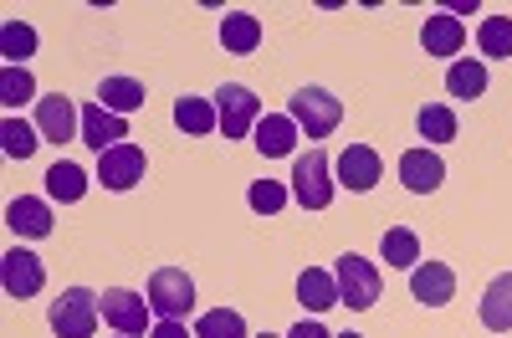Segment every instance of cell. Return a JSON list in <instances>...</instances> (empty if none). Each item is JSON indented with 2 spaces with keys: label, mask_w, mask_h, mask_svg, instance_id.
Wrapping results in <instances>:
<instances>
[{
  "label": "cell",
  "mask_w": 512,
  "mask_h": 338,
  "mask_svg": "<svg viewBox=\"0 0 512 338\" xmlns=\"http://www.w3.org/2000/svg\"><path fill=\"white\" fill-rule=\"evenodd\" d=\"M292 195L303 210H328L333 195H338V180H333V159L323 149H308V154H297L292 164Z\"/></svg>",
  "instance_id": "cell-1"
},
{
  "label": "cell",
  "mask_w": 512,
  "mask_h": 338,
  "mask_svg": "<svg viewBox=\"0 0 512 338\" xmlns=\"http://www.w3.org/2000/svg\"><path fill=\"white\" fill-rule=\"evenodd\" d=\"M98 318H103V298L88 292V287H67L62 298L47 308V323H52L57 338H93Z\"/></svg>",
  "instance_id": "cell-2"
},
{
  "label": "cell",
  "mask_w": 512,
  "mask_h": 338,
  "mask_svg": "<svg viewBox=\"0 0 512 338\" xmlns=\"http://www.w3.org/2000/svg\"><path fill=\"white\" fill-rule=\"evenodd\" d=\"M333 277H338V303L354 308V313H369V308L379 303V292H384L379 267L364 262L359 251H344V257H338V267H333Z\"/></svg>",
  "instance_id": "cell-3"
},
{
  "label": "cell",
  "mask_w": 512,
  "mask_h": 338,
  "mask_svg": "<svg viewBox=\"0 0 512 338\" xmlns=\"http://www.w3.org/2000/svg\"><path fill=\"white\" fill-rule=\"evenodd\" d=\"M287 118H292L308 139H328V134L338 129V123H344V103H338L328 88H297V93H292Z\"/></svg>",
  "instance_id": "cell-4"
},
{
  "label": "cell",
  "mask_w": 512,
  "mask_h": 338,
  "mask_svg": "<svg viewBox=\"0 0 512 338\" xmlns=\"http://www.w3.org/2000/svg\"><path fill=\"white\" fill-rule=\"evenodd\" d=\"M0 287H6V298H36L41 287H47V262L36 257L26 246H11L6 257H0Z\"/></svg>",
  "instance_id": "cell-5"
},
{
  "label": "cell",
  "mask_w": 512,
  "mask_h": 338,
  "mask_svg": "<svg viewBox=\"0 0 512 338\" xmlns=\"http://www.w3.org/2000/svg\"><path fill=\"white\" fill-rule=\"evenodd\" d=\"M216 113H221L226 139H246L256 123H262V98H256L251 88H241V82H226V88L216 93Z\"/></svg>",
  "instance_id": "cell-6"
},
{
  "label": "cell",
  "mask_w": 512,
  "mask_h": 338,
  "mask_svg": "<svg viewBox=\"0 0 512 338\" xmlns=\"http://www.w3.org/2000/svg\"><path fill=\"white\" fill-rule=\"evenodd\" d=\"M149 308L159 318H185L195 308V282L180 272V267H159L149 277Z\"/></svg>",
  "instance_id": "cell-7"
},
{
  "label": "cell",
  "mask_w": 512,
  "mask_h": 338,
  "mask_svg": "<svg viewBox=\"0 0 512 338\" xmlns=\"http://www.w3.org/2000/svg\"><path fill=\"white\" fill-rule=\"evenodd\" d=\"M36 134L41 144H67L82 134V113L72 108V98L52 93V98H36Z\"/></svg>",
  "instance_id": "cell-8"
},
{
  "label": "cell",
  "mask_w": 512,
  "mask_h": 338,
  "mask_svg": "<svg viewBox=\"0 0 512 338\" xmlns=\"http://www.w3.org/2000/svg\"><path fill=\"white\" fill-rule=\"evenodd\" d=\"M144 169H149V159L139 144H118V149L98 154V180H103V190H118V195L134 190L144 180Z\"/></svg>",
  "instance_id": "cell-9"
},
{
  "label": "cell",
  "mask_w": 512,
  "mask_h": 338,
  "mask_svg": "<svg viewBox=\"0 0 512 338\" xmlns=\"http://www.w3.org/2000/svg\"><path fill=\"white\" fill-rule=\"evenodd\" d=\"M149 313H154V308L139 298L134 287H108V292H103V318H108L123 338H139V333L149 328Z\"/></svg>",
  "instance_id": "cell-10"
},
{
  "label": "cell",
  "mask_w": 512,
  "mask_h": 338,
  "mask_svg": "<svg viewBox=\"0 0 512 338\" xmlns=\"http://www.w3.org/2000/svg\"><path fill=\"white\" fill-rule=\"evenodd\" d=\"M338 185L344 190H354V195H364V190H374L379 185V175H384V159H379V149H369V144H349L344 154H338Z\"/></svg>",
  "instance_id": "cell-11"
},
{
  "label": "cell",
  "mask_w": 512,
  "mask_h": 338,
  "mask_svg": "<svg viewBox=\"0 0 512 338\" xmlns=\"http://www.w3.org/2000/svg\"><path fill=\"white\" fill-rule=\"evenodd\" d=\"M410 298L425 303V308H446L456 298V272L446 262H420L410 272Z\"/></svg>",
  "instance_id": "cell-12"
},
{
  "label": "cell",
  "mask_w": 512,
  "mask_h": 338,
  "mask_svg": "<svg viewBox=\"0 0 512 338\" xmlns=\"http://www.w3.org/2000/svg\"><path fill=\"white\" fill-rule=\"evenodd\" d=\"M400 180H405L410 195H431V190H441V180H446V164H441V154H431V149H405V154H400Z\"/></svg>",
  "instance_id": "cell-13"
},
{
  "label": "cell",
  "mask_w": 512,
  "mask_h": 338,
  "mask_svg": "<svg viewBox=\"0 0 512 338\" xmlns=\"http://www.w3.org/2000/svg\"><path fill=\"white\" fill-rule=\"evenodd\" d=\"M82 144H93L98 154H108V149L128 144V123L118 113H108L103 103H88L82 108Z\"/></svg>",
  "instance_id": "cell-14"
},
{
  "label": "cell",
  "mask_w": 512,
  "mask_h": 338,
  "mask_svg": "<svg viewBox=\"0 0 512 338\" xmlns=\"http://www.w3.org/2000/svg\"><path fill=\"white\" fill-rule=\"evenodd\" d=\"M6 226L26 241H41V236H52V205L47 200H36V195H21L6 205Z\"/></svg>",
  "instance_id": "cell-15"
},
{
  "label": "cell",
  "mask_w": 512,
  "mask_h": 338,
  "mask_svg": "<svg viewBox=\"0 0 512 338\" xmlns=\"http://www.w3.org/2000/svg\"><path fill=\"white\" fill-rule=\"evenodd\" d=\"M461 41H466V26H461L451 11L425 16V26H420V47L431 52V57H456V52H461Z\"/></svg>",
  "instance_id": "cell-16"
},
{
  "label": "cell",
  "mask_w": 512,
  "mask_h": 338,
  "mask_svg": "<svg viewBox=\"0 0 512 338\" xmlns=\"http://www.w3.org/2000/svg\"><path fill=\"white\" fill-rule=\"evenodd\" d=\"M221 47L231 57H251L256 47H262V21H256L251 11H226L221 16Z\"/></svg>",
  "instance_id": "cell-17"
},
{
  "label": "cell",
  "mask_w": 512,
  "mask_h": 338,
  "mask_svg": "<svg viewBox=\"0 0 512 338\" xmlns=\"http://www.w3.org/2000/svg\"><path fill=\"white\" fill-rule=\"evenodd\" d=\"M477 313H482V328H492V333H512V272H502V277L487 282Z\"/></svg>",
  "instance_id": "cell-18"
},
{
  "label": "cell",
  "mask_w": 512,
  "mask_h": 338,
  "mask_svg": "<svg viewBox=\"0 0 512 338\" xmlns=\"http://www.w3.org/2000/svg\"><path fill=\"white\" fill-rule=\"evenodd\" d=\"M256 149L267 159H287L297 149V123L287 113H262V123H256Z\"/></svg>",
  "instance_id": "cell-19"
},
{
  "label": "cell",
  "mask_w": 512,
  "mask_h": 338,
  "mask_svg": "<svg viewBox=\"0 0 512 338\" xmlns=\"http://www.w3.org/2000/svg\"><path fill=\"white\" fill-rule=\"evenodd\" d=\"M297 298H303V308H313V313L344 308V303H338V277L323 272V267H308L303 277H297Z\"/></svg>",
  "instance_id": "cell-20"
},
{
  "label": "cell",
  "mask_w": 512,
  "mask_h": 338,
  "mask_svg": "<svg viewBox=\"0 0 512 338\" xmlns=\"http://www.w3.org/2000/svg\"><path fill=\"white\" fill-rule=\"evenodd\" d=\"M446 93H451V98H461V103L482 98V93H487V62H477V57L451 62V72H446Z\"/></svg>",
  "instance_id": "cell-21"
},
{
  "label": "cell",
  "mask_w": 512,
  "mask_h": 338,
  "mask_svg": "<svg viewBox=\"0 0 512 338\" xmlns=\"http://www.w3.org/2000/svg\"><path fill=\"white\" fill-rule=\"evenodd\" d=\"M175 123H180L185 134L205 139V134L221 129V113H216V103H210V98H190V93H185V98L175 103Z\"/></svg>",
  "instance_id": "cell-22"
},
{
  "label": "cell",
  "mask_w": 512,
  "mask_h": 338,
  "mask_svg": "<svg viewBox=\"0 0 512 338\" xmlns=\"http://www.w3.org/2000/svg\"><path fill=\"white\" fill-rule=\"evenodd\" d=\"M477 47L487 62H512V16H487L477 26Z\"/></svg>",
  "instance_id": "cell-23"
},
{
  "label": "cell",
  "mask_w": 512,
  "mask_h": 338,
  "mask_svg": "<svg viewBox=\"0 0 512 338\" xmlns=\"http://www.w3.org/2000/svg\"><path fill=\"white\" fill-rule=\"evenodd\" d=\"M98 98H103V108L108 113H134V108H144V82H134V77H103V88H98Z\"/></svg>",
  "instance_id": "cell-24"
},
{
  "label": "cell",
  "mask_w": 512,
  "mask_h": 338,
  "mask_svg": "<svg viewBox=\"0 0 512 338\" xmlns=\"http://www.w3.org/2000/svg\"><path fill=\"white\" fill-rule=\"evenodd\" d=\"M0 57H6V67H26V57H36V26L26 21L0 26Z\"/></svg>",
  "instance_id": "cell-25"
},
{
  "label": "cell",
  "mask_w": 512,
  "mask_h": 338,
  "mask_svg": "<svg viewBox=\"0 0 512 338\" xmlns=\"http://www.w3.org/2000/svg\"><path fill=\"white\" fill-rule=\"evenodd\" d=\"M379 251H384V262L390 267H420V236L410 231V226H390L384 231V241H379Z\"/></svg>",
  "instance_id": "cell-26"
},
{
  "label": "cell",
  "mask_w": 512,
  "mask_h": 338,
  "mask_svg": "<svg viewBox=\"0 0 512 338\" xmlns=\"http://www.w3.org/2000/svg\"><path fill=\"white\" fill-rule=\"evenodd\" d=\"M47 195H52V200H62V205H77L82 195H88V175H82L77 164H67V159H62V164H52V169H47Z\"/></svg>",
  "instance_id": "cell-27"
},
{
  "label": "cell",
  "mask_w": 512,
  "mask_h": 338,
  "mask_svg": "<svg viewBox=\"0 0 512 338\" xmlns=\"http://www.w3.org/2000/svg\"><path fill=\"white\" fill-rule=\"evenodd\" d=\"M195 338H251V333H246V318L236 308H210L195 318Z\"/></svg>",
  "instance_id": "cell-28"
},
{
  "label": "cell",
  "mask_w": 512,
  "mask_h": 338,
  "mask_svg": "<svg viewBox=\"0 0 512 338\" xmlns=\"http://www.w3.org/2000/svg\"><path fill=\"white\" fill-rule=\"evenodd\" d=\"M415 129H420V139H431V144H451L456 139V113L446 103H425L415 113Z\"/></svg>",
  "instance_id": "cell-29"
},
{
  "label": "cell",
  "mask_w": 512,
  "mask_h": 338,
  "mask_svg": "<svg viewBox=\"0 0 512 338\" xmlns=\"http://www.w3.org/2000/svg\"><path fill=\"white\" fill-rule=\"evenodd\" d=\"M41 144V134L31 129V123H21L16 113H6V123H0V149H6L11 159H31Z\"/></svg>",
  "instance_id": "cell-30"
},
{
  "label": "cell",
  "mask_w": 512,
  "mask_h": 338,
  "mask_svg": "<svg viewBox=\"0 0 512 338\" xmlns=\"http://www.w3.org/2000/svg\"><path fill=\"white\" fill-rule=\"evenodd\" d=\"M31 98H36L31 67H6V72H0V103H6V113H16V108L31 103Z\"/></svg>",
  "instance_id": "cell-31"
},
{
  "label": "cell",
  "mask_w": 512,
  "mask_h": 338,
  "mask_svg": "<svg viewBox=\"0 0 512 338\" xmlns=\"http://www.w3.org/2000/svg\"><path fill=\"white\" fill-rule=\"evenodd\" d=\"M246 200H251L256 216H277V210L287 205V185H282V180H256Z\"/></svg>",
  "instance_id": "cell-32"
},
{
  "label": "cell",
  "mask_w": 512,
  "mask_h": 338,
  "mask_svg": "<svg viewBox=\"0 0 512 338\" xmlns=\"http://www.w3.org/2000/svg\"><path fill=\"white\" fill-rule=\"evenodd\" d=\"M149 338H190V333H185V323H180V318H159V323L149 328Z\"/></svg>",
  "instance_id": "cell-33"
},
{
  "label": "cell",
  "mask_w": 512,
  "mask_h": 338,
  "mask_svg": "<svg viewBox=\"0 0 512 338\" xmlns=\"http://www.w3.org/2000/svg\"><path fill=\"white\" fill-rule=\"evenodd\" d=\"M287 338H333V333H328V328H323L318 318H303V323H297V328H292Z\"/></svg>",
  "instance_id": "cell-34"
},
{
  "label": "cell",
  "mask_w": 512,
  "mask_h": 338,
  "mask_svg": "<svg viewBox=\"0 0 512 338\" xmlns=\"http://www.w3.org/2000/svg\"><path fill=\"white\" fill-rule=\"evenodd\" d=\"M333 338H364V333H333Z\"/></svg>",
  "instance_id": "cell-35"
},
{
  "label": "cell",
  "mask_w": 512,
  "mask_h": 338,
  "mask_svg": "<svg viewBox=\"0 0 512 338\" xmlns=\"http://www.w3.org/2000/svg\"><path fill=\"white\" fill-rule=\"evenodd\" d=\"M262 338H272V333H262Z\"/></svg>",
  "instance_id": "cell-36"
},
{
  "label": "cell",
  "mask_w": 512,
  "mask_h": 338,
  "mask_svg": "<svg viewBox=\"0 0 512 338\" xmlns=\"http://www.w3.org/2000/svg\"><path fill=\"white\" fill-rule=\"evenodd\" d=\"M118 338H123V333H118Z\"/></svg>",
  "instance_id": "cell-37"
}]
</instances>
